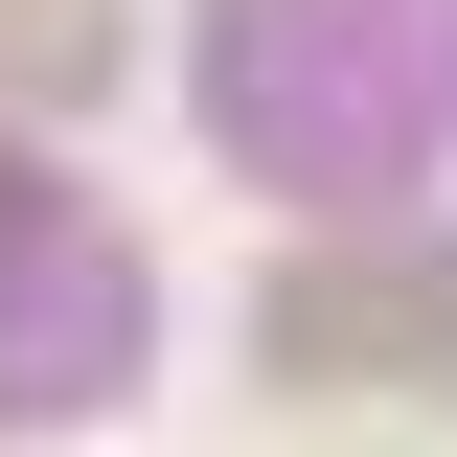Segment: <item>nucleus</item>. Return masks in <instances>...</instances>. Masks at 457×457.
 <instances>
[{
    "mask_svg": "<svg viewBox=\"0 0 457 457\" xmlns=\"http://www.w3.org/2000/svg\"><path fill=\"white\" fill-rule=\"evenodd\" d=\"M275 366H297V389L457 366V275H435V252H320V275H275Z\"/></svg>",
    "mask_w": 457,
    "mask_h": 457,
    "instance_id": "nucleus-1",
    "label": "nucleus"
},
{
    "mask_svg": "<svg viewBox=\"0 0 457 457\" xmlns=\"http://www.w3.org/2000/svg\"><path fill=\"white\" fill-rule=\"evenodd\" d=\"M0 69H23V92H69V69H92V0H0Z\"/></svg>",
    "mask_w": 457,
    "mask_h": 457,
    "instance_id": "nucleus-2",
    "label": "nucleus"
}]
</instances>
